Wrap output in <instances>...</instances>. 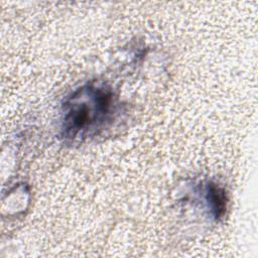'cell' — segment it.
Wrapping results in <instances>:
<instances>
[{
	"label": "cell",
	"instance_id": "6da1fadb",
	"mask_svg": "<svg viewBox=\"0 0 258 258\" xmlns=\"http://www.w3.org/2000/svg\"><path fill=\"white\" fill-rule=\"evenodd\" d=\"M112 103V92L105 87L88 85L78 90L63 107V136L75 139L84 135L94 124L105 119Z\"/></svg>",
	"mask_w": 258,
	"mask_h": 258
},
{
	"label": "cell",
	"instance_id": "7a4b0ae2",
	"mask_svg": "<svg viewBox=\"0 0 258 258\" xmlns=\"http://www.w3.org/2000/svg\"><path fill=\"white\" fill-rule=\"evenodd\" d=\"M207 201L211 205L214 217L218 220L223 217L227 208V197L225 189L214 182L207 186Z\"/></svg>",
	"mask_w": 258,
	"mask_h": 258
}]
</instances>
